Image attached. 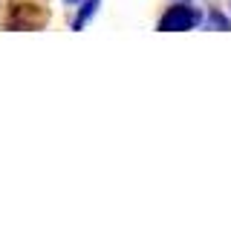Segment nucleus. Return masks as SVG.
I'll return each instance as SVG.
<instances>
[{"instance_id": "39448f33", "label": "nucleus", "mask_w": 231, "mask_h": 248, "mask_svg": "<svg viewBox=\"0 0 231 248\" xmlns=\"http://www.w3.org/2000/svg\"><path fill=\"white\" fill-rule=\"evenodd\" d=\"M64 3H66V6H75V3H78V0H64Z\"/></svg>"}, {"instance_id": "f03ea898", "label": "nucleus", "mask_w": 231, "mask_h": 248, "mask_svg": "<svg viewBox=\"0 0 231 248\" xmlns=\"http://www.w3.org/2000/svg\"><path fill=\"white\" fill-rule=\"evenodd\" d=\"M199 20H202L199 9L179 3V6H171V9L159 17L156 26H159V32H188V29H197Z\"/></svg>"}, {"instance_id": "20e7f679", "label": "nucleus", "mask_w": 231, "mask_h": 248, "mask_svg": "<svg viewBox=\"0 0 231 248\" xmlns=\"http://www.w3.org/2000/svg\"><path fill=\"white\" fill-rule=\"evenodd\" d=\"M205 26H208V29H217V32H226V29H231V20L226 15H220L217 9H211V12L205 15Z\"/></svg>"}, {"instance_id": "f257e3e1", "label": "nucleus", "mask_w": 231, "mask_h": 248, "mask_svg": "<svg viewBox=\"0 0 231 248\" xmlns=\"http://www.w3.org/2000/svg\"><path fill=\"white\" fill-rule=\"evenodd\" d=\"M47 20H50V12L41 9L38 3L15 0L9 17H6V26H9V29H41Z\"/></svg>"}, {"instance_id": "7ed1b4c3", "label": "nucleus", "mask_w": 231, "mask_h": 248, "mask_svg": "<svg viewBox=\"0 0 231 248\" xmlns=\"http://www.w3.org/2000/svg\"><path fill=\"white\" fill-rule=\"evenodd\" d=\"M96 12H99V0H84V6H81L78 17L72 20V29H75V32H81V29H84V23H87Z\"/></svg>"}]
</instances>
